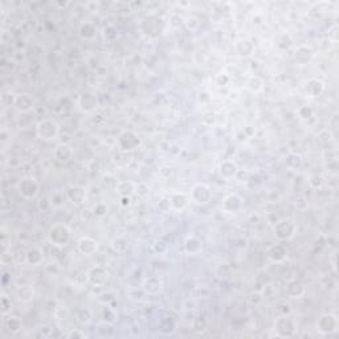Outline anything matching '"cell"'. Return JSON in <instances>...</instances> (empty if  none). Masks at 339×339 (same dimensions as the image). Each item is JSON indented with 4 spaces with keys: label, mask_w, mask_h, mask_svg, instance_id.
Segmentation results:
<instances>
[{
    "label": "cell",
    "mask_w": 339,
    "mask_h": 339,
    "mask_svg": "<svg viewBox=\"0 0 339 339\" xmlns=\"http://www.w3.org/2000/svg\"><path fill=\"white\" fill-rule=\"evenodd\" d=\"M0 310H1V317L5 318V317L11 316V311H12V302H11V298L5 293H1V297H0Z\"/></svg>",
    "instance_id": "cell-37"
},
{
    "label": "cell",
    "mask_w": 339,
    "mask_h": 339,
    "mask_svg": "<svg viewBox=\"0 0 339 339\" xmlns=\"http://www.w3.org/2000/svg\"><path fill=\"white\" fill-rule=\"evenodd\" d=\"M244 86L245 89L248 90L249 93H252V94H260L264 90V81L259 75H252L245 80Z\"/></svg>",
    "instance_id": "cell-28"
},
{
    "label": "cell",
    "mask_w": 339,
    "mask_h": 339,
    "mask_svg": "<svg viewBox=\"0 0 339 339\" xmlns=\"http://www.w3.org/2000/svg\"><path fill=\"white\" fill-rule=\"evenodd\" d=\"M64 193H65L66 200L71 202L73 206H81L88 196L86 188L80 184H68L64 189Z\"/></svg>",
    "instance_id": "cell-12"
},
{
    "label": "cell",
    "mask_w": 339,
    "mask_h": 339,
    "mask_svg": "<svg viewBox=\"0 0 339 339\" xmlns=\"http://www.w3.org/2000/svg\"><path fill=\"white\" fill-rule=\"evenodd\" d=\"M47 239L49 241V244L62 249L69 245L72 240V229L71 226L65 224V223H56L51 226V228L47 232Z\"/></svg>",
    "instance_id": "cell-1"
},
{
    "label": "cell",
    "mask_w": 339,
    "mask_h": 339,
    "mask_svg": "<svg viewBox=\"0 0 339 339\" xmlns=\"http://www.w3.org/2000/svg\"><path fill=\"white\" fill-rule=\"evenodd\" d=\"M217 119H219V115L215 110H207L202 114V123L204 126L212 127L215 126L217 123Z\"/></svg>",
    "instance_id": "cell-40"
},
{
    "label": "cell",
    "mask_w": 339,
    "mask_h": 339,
    "mask_svg": "<svg viewBox=\"0 0 339 339\" xmlns=\"http://www.w3.org/2000/svg\"><path fill=\"white\" fill-rule=\"evenodd\" d=\"M212 196V188L207 183H195L189 191V200L196 206H207Z\"/></svg>",
    "instance_id": "cell-8"
},
{
    "label": "cell",
    "mask_w": 339,
    "mask_h": 339,
    "mask_svg": "<svg viewBox=\"0 0 339 339\" xmlns=\"http://www.w3.org/2000/svg\"><path fill=\"white\" fill-rule=\"evenodd\" d=\"M212 99V97H211V94L208 93V92H203V93H200L199 94V101L200 102H209Z\"/></svg>",
    "instance_id": "cell-53"
},
{
    "label": "cell",
    "mask_w": 339,
    "mask_h": 339,
    "mask_svg": "<svg viewBox=\"0 0 339 339\" xmlns=\"http://www.w3.org/2000/svg\"><path fill=\"white\" fill-rule=\"evenodd\" d=\"M8 137H11V134L5 129H1V132H0V142H1V146H5V143L8 141Z\"/></svg>",
    "instance_id": "cell-52"
},
{
    "label": "cell",
    "mask_w": 339,
    "mask_h": 339,
    "mask_svg": "<svg viewBox=\"0 0 339 339\" xmlns=\"http://www.w3.org/2000/svg\"><path fill=\"white\" fill-rule=\"evenodd\" d=\"M339 329L338 317L333 313H323L318 317L316 322V330L320 335L335 334Z\"/></svg>",
    "instance_id": "cell-7"
},
{
    "label": "cell",
    "mask_w": 339,
    "mask_h": 339,
    "mask_svg": "<svg viewBox=\"0 0 339 339\" xmlns=\"http://www.w3.org/2000/svg\"><path fill=\"white\" fill-rule=\"evenodd\" d=\"M283 163L289 171H298L303 166V158L301 154H298L296 151H289L283 158Z\"/></svg>",
    "instance_id": "cell-26"
},
{
    "label": "cell",
    "mask_w": 339,
    "mask_h": 339,
    "mask_svg": "<svg viewBox=\"0 0 339 339\" xmlns=\"http://www.w3.org/2000/svg\"><path fill=\"white\" fill-rule=\"evenodd\" d=\"M276 307H277V311L280 313V316H290V313H292V306L286 301L280 302Z\"/></svg>",
    "instance_id": "cell-46"
},
{
    "label": "cell",
    "mask_w": 339,
    "mask_h": 339,
    "mask_svg": "<svg viewBox=\"0 0 339 339\" xmlns=\"http://www.w3.org/2000/svg\"><path fill=\"white\" fill-rule=\"evenodd\" d=\"M296 113L298 119L303 123H310L316 118V112H314V109L311 108L310 105H301L300 108L297 109Z\"/></svg>",
    "instance_id": "cell-29"
},
{
    "label": "cell",
    "mask_w": 339,
    "mask_h": 339,
    "mask_svg": "<svg viewBox=\"0 0 339 339\" xmlns=\"http://www.w3.org/2000/svg\"><path fill=\"white\" fill-rule=\"evenodd\" d=\"M338 35H339L338 24H333V25L329 28V33H327L330 41L333 42V44H337V42H338Z\"/></svg>",
    "instance_id": "cell-47"
},
{
    "label": "cell",
    "mask_w": 339,
    "mask_h": 339,
    "mask_svg": "<svg viewBox=\"0 0 339 339\" xmlns=\"http://www.w3.org/2000/svg\"><path fill=\"white\" fill-rule=\"evenodd\" d=\"M217 172L220 175V178L224 180H232L237 178V175L240 172V167L236 163L235 160L226 159L222 160L217 166Z\"/></svg>",
    "instance_id": "cell-14"
},
{
    "label": "cell",
    "mask_w": 339,
    "mask_h": 339,
    "mask_svg": "<svg viewBox=\"0 0 339 339\" xmlns=\"http://www.w3.org/2000/svg\"><path fill=\"white\" fill-rule=\"evenodd\" d=\"M112 246L117 253H125L127 250V241L123 237H117L112 241Z\"/></svg>",
    "instance_id": "cell-44"
},
{
    "label": "cell",
    "mask_w": 339,
    "mask_h": 339,
    "mask_svg": "<svg viewBox=\"0 0 339 339\" xmlns=\"http://www.w3.org/2000/svg\"><path fill=\"white\" fill-rule=\"evenodd\" d=\"M92 213H93L95 217L106 216V213H108V206H106V203L104 202L95 203L94 206L92 207Z\"/></svg>",
    "instance_id": "cell-43"
},
{
    "label": "cell",
    "mask_w": 339,
    "mask_h": 339,
    "mask_svg": "<svg viewBox=\"0 0 339 339\" xmlns=\"http://www.w3.org/2000/svg\"><path fill=\"white\" fill-rule=\"evenodd\" d=\"M307 184L311 189H322L326 186V178L322 174H311L307 178Z\"/></svg>",
    "instance_id": "cell-35"
},
{
    "label": "cell",
    "mask_w": 339,
    "mask_h": 339,
    "mask_svg": "<svg viewBox=\"0 0 339 339\" xmlns=\"http://www.w3.org/2000/svg\"><path fill=\"white\" fill-rule=\"evenodd\" d=\"M53 156H55V159H56L58 163L66 165V163H69V162L73 159V156H75V149H73L69 143L62 142V143H58V145L55 147Z\"/></svg>",
    "instance_id": "cell-17"
},
{
    "label": "cell",
    "mask_w": 339,
    "mask_h": 339,
    "mask_svg": "<svg viewBox=\"0 0 339 339\" xmlns=\"http://www.w3.org/2000/svg\"><path fill=\"white\" fill-rule=\"evenodd\" d=\"M266 257L273 264H282L287 259V248L281 241L274 243L266 249Z\"/></svg>",
    "instance_id": "cell-15"
},
{
    "label": "cell",
    "mask_w": 339,
    "mask_h": 339,
    "mask_svg": "<svg viewBox=\"0 0 339 339\" xmlns=\"http://www.w3.org/2000/svg\"><path fill=\"white\" fill-rule=\"evenodd\" d=\"M286 294L293 300H300L306 294V287L300 280L292 278L286 283Z\"/></svg>",
    "instance_id": "cell-23"
},
{
    "label": "cell",
    "mask_w": 339,
    "mask_h": 339,
    "mask_svg": "<svg viewBox=\"0 0 339 339\" xmlns=\"http://www.w3.org/2000/svg\"><path fill=\"white\" fill-rule=\"evenodd\" d=\"M263 21H264V16H263V15L261 14H254L253 15V18H252V23L257 24V25H259V24H261Z\"/></svg>",
    "instance_id": "cell-54"
},
{
    "label": "cell",
    "mask_w": 339,
    "mask_h": 339,
    "mask_svg": "<svg viewBox=\"0 0 339 339\" xmlns=\"http://www.w3.org/2000/svg\"><path fill=\"white\" fill-rule=\"evenodd\" d=\"M273 330L280 338H292L297 334V323L290 316H278L274 320Z\"/></svg>",
    "instance_id": "cell-6"
},
{
    "label": "cell",
    "mask_w": 339,
    "mask_h": 339,
    "mask_svg": "<svg viewBox=\"0 0 339 339\" xmlns=\"http://www.w3.org/2000/svg\"><path fill=\"white\" fill-rule=\"evenodd\" d=\"M325 82L317 77H311L305 82V93L309 98H320L325 93Z\"/></svg>",
    "instance_id": "cell-19"
},
{
    "label": "cell",
    "mask_w": 339,
    "mask_h": 339,
    "mask_svg": "<svg viewBox=\"0 0 339 339\" xmlns=\"http://www.w3.org/2000/svg\"><path fill=\"white\" fill-rule=\"evenodd\" d=\"M158 208H159L160 212H169L171 211V207H170L169 198H163L158 204Z\"/></svg>",
    "instance_id": "cell-49"
},
{
    "label": "cell",
    "mask_w": 339,
    "mask_h": 339,
    "mask_svg": "<svg viewBox=\"0 0 339 339\" xmlns=\"http://www.w3.org/2000/svg\"><path fill=\"white\" fill-rule=\"evenodd\" d=\"M110 280L109 270L102 265H94L88 269L86 272V281L94 287H104L108 285Z\"/></svg>",
    "instance_id": "cell-9"
},
{
    "label": "cell",
    "mask_w": 339,
    "mask_h": 339,
    "mask_svg": "<svg viewBox=\"0 0 339 339\" xmlns=\"http://www.w3.org/2000/svg\"><path fill=\"white\" fill-rule=\"evenodd\" d=\"M331 265H333V270L337 273V253H333L331 256Z\"/></svg>",
    "instance_id": "cell-55"
},
{
    "label": "cell",
    "mask_w": 339,
    "mask_h": 339,
    "mask_svg": "<svg viewBox=\"0 0 339 339\" xmlns=\"http://www.w3.org/2000/svg\"><path fill=\"white\" fill-rule=\"evenodd\" d=\"M15 297L19 302L29 303L35 298V289H33L32 285H20L15 290Z\"/></svg>",
    "instance_id": "cell-27"
},
{
    "label": "cell",
    "mask_w": 339,
    "mask_h": 339,
    "mask_svg": "<svg viewBox=\"0 0 339 339\" xmlns=\"http://www.w3.org/2000/svg\"><path fill=\"white\" fill-rule=\"evenodd\" d=\"M18 192L23 199L25 200H33L38 196L40 189H41V184L35 176L32 175H25L23 178H20L16 186Z\"/></svg>",
    "instance_id": "cell-3"
},
{
    "label": "cell",
    "mask_w": 339,
    "mask_h": 339,
    "mask_svg": "<svg viewBox=\"0 0 339 339\" xmlns=\"http://www.w3.org/2000/svg\"><path fill=\"white\" fill-rule=\"evenodd\" d=\"M142 137L132 130H123L118 134L117 146L122 152H132L142 146Z\"/></svg>",
    "instance_id": "cell-5"
},
{
    "label": "cell",
    "mask_w": 339,
    "mask_h": 339,
    "mask_svg": "<svg viewBox=\"0 0 339 339\" xmlns=\"http://www.w3.org/2000/svg\"><path fill=\"white\" fill-rule=\"evenodd\" d=\"M274 237L281 243L285 241H290L294 239V236L297 235V224L293 219L289 217H282L276 222L273 226Z\"/></svg>",
    "instance_id": "cell-4"
},
{
    "label": "cell",
    "mask_w": 339,
    "mask_h": 339,
    "mask_svg": "<svg viewBox=\"0 0 339 339\" xmlns=\"http://www.w3.org/2000/svg\"><path fill=\"white\" fill-rule=\"evenodd\" d=\"M77 106L82 113H94L99 108V98L98 95L93 92H84L78 95L77 99Z\"/></svg>",
    "instance_id": "cell-11"
},
{
    "label": "cell",
    "mask_w": 339,
    "mask_h": 339,
    "mask_svg": "<svg viewBox=\"0 0 339 339\" xmlns=\"http://www.w3.org/2000/svg\"><path fill=\"white\" fill-rule=\"evenodd\" d=\"M66 338H75V339H82V338H86V334L85 333H82L81 330L75 329V330H71L68 334L65 335Z\"/></svg>",
    "instance_id": "cell-48"
},
{
    "label": "cell",
    "mask_w": 339,
    "mask_h": 339,
    "mask_svg": "<svg viewBox=\"0 0 339 339\" xmlns=\"http://www.w3.org/2000/svg\"><path fill=\"white\" fill-rule=\"evenodd\" d=\"M163 287H165V285H163V281L160 280L159 277H147L145 281H143V283H142V289H143V292L146 293V294H149V296H156V294H159L162 290H163Z\"/></svg>",
    "instance_id": "cell-24"
},
{
    "label": "cell",
    "mask_w": 339,
    "mask_h": 339,
    "mask_svg": "<svg viewBox=\"0 0 339 339\" xmlns=\"http://www.w3.org/2000/svg\"><path fill=\"white\" fill-rule=\"evenodd\" d=\"M183 249L188 256H198L204 249V243L196 235H188L183 241Z\"/></svg>",
    "instance_id": "cell-18"
},
{
    "label": "cell",
    "mask_w": 339,
    "mask_h": 339,
    "mask_svg": "<svg viewBox=\"0 0 339 339\" xmlns=\"http://www.w3.org/2000/svg\"><path fill=\"white\" fill-rule=\"evenodd\" d=\"M151 250H152V253L156 254V256H163V254H166L169 252V244H167V241L158 239V240L154 241L152 245H151Z\"/></svg>",
    "instance_id": "cell-41"
},
{
    "label": "cell",
    "mask_w": 339,
    "mask_h": 339,
    "mask_svg": "<svg viewBox=\"0 0 339 339\" xmlns=\"http://www.w3.org/2000/svg\"><path fill=\"white\" fill-rule=\"evenodd\" d=\"M101 320L105 322L106 325H114L118 320L117 311L112 305H104V307L101 309Z\"/></svg>",
    "instance_id": "cell-32"
},
{
    "label": "cell",
    "mask_w": 339,
    "mask_h": 339,
    "mask_svg": "<svg viewBox=\"0 0 339 339\" xmlns=\"http://www.w3.org/2000/svg\"><path fill=\"white\" fill-rule=\"evenodd\" d=\"M117 293L114 290H106V292L101 293L98 297V301L102 303V305H112L115 300H117Z\"/></svg>",
    "instance_id": "cell-42"
},
{
    "label": "cell",
    "mask_w": 339,
    "mask_h": 339,
    "mask_svg": "<svg viewBox=\"0 0 339 339\" xmlns=\"http://www.w3.org/2000/svg\"><path fill=\"white\" fill-rule=\"evenodd\" d=\"M75 320L82 326L89 325L90 322L93 320V313L88 307H81L75 313Z\"/></svg>",
    "instance_id": "cell-34"
},
{
    "label": "cell",
    "mask_w": 339,
    "mask_h": 339,
    "mask_svg": "<svg viewBox=\"0 0 339 339\" xmlns=\"http://www.w3.org/2000/svg\"><path fill=\"white\" fill-rule=\"evenodd\" d=\"M115 191L119 196H132L135 191V183L130 180H119L115 186Z\"/></svg>",
    "instance_id": "cell-33"
},
{
    "label": "cell",
    "mask_w": 339,
    "mask_h": 339,
    "mask_svg": "<svg viewBox=\"0 0 339 339\" xmlns=\"http://www.w3.org/2000/svg\"><path fill=\"white\" fill-rule=\"evenodd\" d=\"M44 263V252L38 246H32L25 252V264L29 266H40Z\"/></svg>",
    "instance_id": "cell-25"
},
{
    "label": "cell",
    "mask_w": 339,
    "mask_h": 339,
    "mask_svg": "<svg viewBox=\"0 0 339 339\" xmlns=\"http://www.w3.org/2000/svg\"><path fill=\"white\" fill-rule=\"evenodd\" d=\"M314 57H316L314 49H313L310 45H307V44L298 45V47L294 49V53H293L294 61L297 62V65L300 66H306L309 65V64H311L313 60H314Z\"/></svg>",
    "instance_id": "cell-13"
},
{
    "label": "cell",
    "mask_w": 339,
    "mask_h": 339,
    "mask_svg": "<svg viewBox=\"0 0 339 339\" xmlns=\"http://www.w3.org/2000/svg\"><path fill=\"white\" fill-rule=\"evenodd\" d=\"M65 199L66 196H65V193H64V191H62V192L57 191V192H53L52 195H51V198H49V204H51V207L55 208V209H58V208L64 207Z\"/></svg>",
    "instance_id": "cell-39"
},
{
    "label": "cell",
    "mask_w": 339,
    "mask_h": 339,
    "mask_svg": "<svg viewBox=\"0 0 339 339\" xmlns=\"http://www.w3.org/2000/svg\"><path fill=\"white\" fill-rule=\"evenodd\" d=\"M15 101H16V94L11 90H3L0 93V104L3 108H11L15 106Z\"/></svg>",
    "instance_id": "cell-36"
},
{
    "label": "cell",
    "mask_w": 339,
    "mask_h": 339,
    "mask_svg": "<svg viewBox=\"0 0 339 339\" xmlns=\"http://www.w3.org/2000/svg\"><path fill=\"white\" fill-rule=\"evenodd\" d=\"M222 211L226 215H237L244 208V199L239 193H228L222 200Z\"/></svg>",
    "instance_id": "cell-10"
},
{
    "label": "cell",
    "mask_w": 339,
    "mask_h": 339,
    "mask_svg": "<svg viewBox=\"0 0 339 339\" xmlns=\"http://www.w3.org/2000/svg\"><path fill=\"white\" fill-rule=\"evenodd\" d=\"M35 130L38 139L45 142L56 141L60 135V123L55 118H42L36 123Z\"/></svg>",
    "instance_id": "cell-2"
},
{
    "label": "cell",
    "mask_w": 339,
    "mask_h": 339,
    "mask_svg": "<svg viewBox=\"0 0 339 339\" xmlns=\"http://www.w3.org/2000/svg\"><path fill=\"white\" fill-rule=\"evenodd\" d=\"M119 204H121V207L123 208H127L132 206V196H121L119 198Z\"/></svg>",
    "instance_id": "cell-51"
},
{
    "label": "cell",
    "mask_w": 339,
    "mask_h": 339,
    "mask_svg": "<svg viewBox=\"0 0 339 339\" xmlns=\"http://www.w3.org/2000/svg\"><path fill=\"white\" fill-rule=\"evenodd\" d=\"M226 98L229 99V101H233V102L239 101V99H240V93H239V90L237 89L229 90V92H228V94H226Z\"/></svg>",
    "instance_id": "cell-50"
},
{
    "label": "cell",
    "mask_w": 339,
    "mask_h": 339,
    "mask_svg": "<svg viewBox=\"0 0 339 339\" xmlns=\"http://www.w3.org/2000/svg\"><path fill=\"white\" fill-rule=\"evenodd\" d=\"M5 329L12 335H18L23 330V320L16 316L5 317Z\"/></svg>",
    "instance_id": "cell-31"
},
{
    "label": "cell",
    "mask_w": 339,
    "mask_h": 339,
    "mask_svg": "<svg viewBox=\"0 0 339 339\" xmlns=\"http://www.w3.org/2000/svg\"><path fill=\"white\" fill-rule=\"evenodd\" d=\"M97 35H98V28L93 21L85 20L78 25V36L85 41H93L97 38Z\"/></svg>",
    "instance_id": "cell-22"
},
{
    "label": "cell",
    "mask_w": 339,
    "mask_h": 339,
    "mask_svg": "<svg viewBox=\"0 0 339 339\" xmlns=\"http://www.w3.org/2000/svg\"><path fill=\"white\" fill-rule=\"evenodd\" d=\"M77 250L84 256H93L98 250V243L92 236H82L77 241Z\"/></svg>",
    "instance_id": "cell-20"
},
{
    "label": "cell",
    "mask_w": 339,
    "mask_h": 339,
    "mask_svg": "<svg viewBox=\"0 0 339 339\" xmlns=\"http://www.w3.org/2000/svg\"><path fill=\"white\" fill-rule=\"evenodd\" d=\"M235 49L236 52H237V55L241 57H249L252 56L254 52L253 44H252L249 40H246V38H241V40H239V41L236 42Z\"/></svg>",
    "instance_id": "cell-30"
},
{
    "label": "cell",
    "mask_w": 339,
    "mask_h": 339,
    "mask_svg": "<svg viewBox=\"0 0 339 339\" xmlns=\"http://www.w3.org/2000/svg\"><path fill=\"white\" fill-rule=\"evenodd\" d=\"M169 202L171 211L183 212L186 208L188 207L191 200H189V195H187V193L175 191V192H171L169 195Z\"/></svg>",
    "instance_id": "cell-16"
},
{
    "label": "cell",
    "mask_w": 339,
    "mask_h": 339,
    "mask_svg": "<svg viewBox=\"0 0 339 339\" xmlns=\"http://www.w3.org/2000/svg\"><path fill=\"white\" fill-rule=\"evenodd\" d=\"M212 81H213V84L216 85V86H219V88H226V86H228V85L231 84L232 77L228 75L226 72L223 71L213 75Z\"/></svg>",
    "instance_id": "cell-38"
},
{
    "label": "cell",
    "mask_w": 339,
    "mask_h": 339,
    "mask_svg": "<svg viewBox=\"0 0 339 339\" xmlns=\"http://www.w3.org/2000/svg\"><path fill=\"white\" fill-rule=\"evenodd\" d=\"M15 110L20 114L31 113L35 108V99L32 95L28 93H20L16 94V101H15Z\"/></svg>",
    "instance_id": "cell-21"
},
{
    "label": "cell",
    "mask_w": 339,
    "mask_h": 339,
    "mask_svg": "<svg viewBox=\"0 0 339 339\" xmlns=\"http://www.w3.org/2000/svg\"><path fill=\"white\" fill-rule=\"evenodd\" d=\"M134 193L137 195L138 198L145 199L150 195V187L146 183H143V182L135 183V191H134Z\"/></svg>",
    "instance_id": "cell-45"
}]
</instances>
